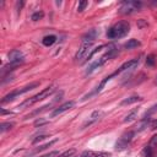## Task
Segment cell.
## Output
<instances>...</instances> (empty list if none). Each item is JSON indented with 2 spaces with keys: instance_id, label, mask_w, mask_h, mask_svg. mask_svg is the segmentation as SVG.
<instances>
[{
  "instance_id": "4",
  "label": "cell",
  "mask_w": 157,
  "mask_h": 157,
  "mask_svg": "<svg viewBox=\"0 0 157 157\" xmlns=\"http://www.w3.org/2000/svg\"><path fill=\"white\" fill-rule=\"evenodd\" d=\"M37 86H39V82H32V83H29V85H27V86H25V87H22V88H20V90H15V91L7 93L6 96H4L2 99H1V103L5 104V103H7V102H11V101H13L16 97H18V96H21V94H23V93H26V92H28V91L36 88Z\"/></svg>"
},
{
  "instance_id": "23",
  "label": "cell",
  "mask_w": 157,
  "mask_h": 157,
  "mask_svg": "<svg viewBox=\"0 0 157 157\" xmlns=\"http://www.w3.org/2000/svg\"><path fill=\"white\" fill-rule=\"evenodd\" d=\"M104 47H105V45H99V47H97L96 49H93V50L91 52V54H90V55L87 56V59H86V60H90V59H91V58H92V56H93L94 54H97L98 52H101V50H102V49H103Z\"/></svg>"
},
{
  "instance_id": "1",
  "label": "cell",
  "mask_w": 157,
  "mask_h": 157,
  "mask_svg": "<svg viewBox=\"0 0 157 157\" xmlns=\"http://www.w3.org/2000/svg\"><path fill=\"white\" fill-rule=\"evenodd\" d=\"M130 32V23L128 21H119L107 31L108 39H119Z\"/></svg>"
},
{
  "instance_id": "16",
  "label": "cell",
  "mask_w": 157,
  "mask_h": 157,
  "mask_svg": "<svg viewBox=\"0 0 157 157\" xmlns=\"http://www.w3.org/2000/svg\"><path fill=\"white\" fill-rule=\"evenodd\" d=\"M140 42L137 40V39H129L125 44H124V48L125 49H134V48H137V47H140Z\"/></svg>"
},
{
  "instance_id": "17",
  "label": "cell",
  "mask_w": 157,
  "mask_h": 157,
  "mask_svg": "<svg viewBox=\"0 0 157 157\" xmlns=\"http://www.w3.org/2000/svg\"><path fill=\"white\" fill-rule=\"evenodd\" d=\"M136 117H137V109H132V110H130V112L125 115L124 123H130V121H132Z\"/></svg>"
},
{
  "instance_id": "11",
  "label": "cell",
  "mask_w": 157,
  "mask_h": 157,
  "mask_svg": "<svg viewBox=\"0 0 157 157\" xmlns=\"http://www.w3.org/2000/svg\"><path fill=\"white\" fill-rule=\"evenodd\" d=\"M74 107H75V101H69V102H65V103L60 104L58 108H55V109L52 112L50 117H52V118L58 117V115L63 114L64 112H66V110H69V109H71V108H74Z\"/></svg>"
},
{
  "instance_id": "7",
  "label": "cell",
  "mask_w": 157,
  "mask_h": 157,
  "mask_svg": "<svg viewBox=\"0 0 157 157\" xmlns=\"http://www.w3.org/2000/svg\"><path fill=\"white\" fill-rule=\"evenodd\" d=\"M157 152V135H153L148 142V145H146L141 152L142 157H155Z\"/></svg>"
},
{
  "instance_id": "18",
  "label": "cell",
  "mask_w": 157,
  "mask_h": 157,
  "mask_svg": "<svg viewBox=\"0 0 157 157\" xmlns=\"http://www.w3.org/2000/svg\"><path fill=\"white\" fill-rule=\"evenodd\" d=\"M56 142V140H53V141H49L48 144H45V145H43V146H39L37 150H34L33 151V153H37V152H40V151H43V150H45V148H48V147H50L52 145H54Z\"/></svg>"
},
{
  "instance_id": "14",
  "label": "cell",
  "mask_w": 157,
  "mask_h": 157,
  "mask_svg": "<svg viewBox=\"0 0 157 157\" xmlns=\"http://www.w3.org/2000/svg\"><path fill=\"white\" fill-rule=\"evenodd\" d=\"M139 101H142V98L140 96H131L129 98H125L120 102V105H129V104H132V103H136Z\"/></svg>"
},
{
  "instance_id": "9",
  "label": "cell",
  "mask_w": 157,
  "mask_h": 157,
  "mask_svg": "<svg viewBox=\"0 0 157 157\" xmlns=\"http://www.w3.org/2000/svg\"><path fill=\"white\" fill-rule=\"evenodd\" d=\"M9 61H10V65L17 67L18 65H21L23 61H25V56L22 54L21 50H17V49H13L9 53Z\"/></svg>"
},
{
  "instance_id": "21",
  "label": "cell",
  "mask_w": 157,
  "mask_h": 157,
  "mask_svg": "<svg viewBox=\"0 0 157 157\" xmlns=\"http://www.w3.org/2000/svg\"><path fill=\"white\" fill-rule=\"evenodd\" d=\"M75 152H76V150H75V148H71V150H67V151L60 153L58 157H71V156L75 155Z\"/></svg>"
},
{
  "instance_id": "2",
  "label": "cell",
  "mask_w": 157,
  "mask_h": 157,
  "mask_svg": "<svg viewBox=\"0 0 157 157\" xmlns=\"http://www.w3.org/2000/svg\"><path fill=\"white\" fill-rule=\"evenodd\" d=\"M54 92H55V87H54V86H49V87H47V88L42 90L39 93H37V94L32 96L31 98L26 99L25 102H22V103L18 105V108L31 107V105H33L34 103H37V102H39V101H43L44 98H48V97H49V96H52Z\"/></svg>"
},
{
  "instance_id": "27",
  "label": "cell",
  "mask_w": 157,
  "mask_h": 157,
  "mask_svg": "<svg viewBox=\"0 0 157 157\" xmlns=\"http://www.w3.org/2000/svg\"><path fill=\"white\" fill-rule=\"evenodd\" d=\"M48 121L47 120H42V119H37L36 121H34V126H42V125H44V124H47Z\"/></svg>"
},
{
  "instance_id": "15",
  "label": "cell",
  "mask_w": 157,
  "mask_h": 157,
  "mask_svg": "<svg viewBox=\"0 0 157 157\" xmlns=\"http://www.w3.org/2000/svg\"><path fill=\"white\" fill-rule=\"evenodd\" d=\"M55 42H56V37H55L54 34L45 36V37L42 39V43H43V45H45V47H50V45H53Z\"/></svg>"
},
{
  "instance_id": "5",
  "label": "cell",
  "mask_w": 157,
  "mask_h": 157,
  "mask_svg": "<svg viewBox=\"0 0 157 157\" xmlns=\"http://www.w3.org/2000/svg\"><path fill=\"white\" fill-rule=\"evenodd\" d=\"M142 7L141 1H124L121 6L119 7V13L123 15H130L135 11H139Z\"/></svg>"
},
{
  "instance_id": "12",
  "label": "cell",
  "mask_w": 157,
  "mask_h": 157,
  "mask_svg": "<svg viewBox=\"0 0 157 157\" xmlns=\"http://www.w3.org/2000/svg\"><path fill=\"white\" fill-rule=\"evenodd\" d=\"M112 155L109 152L104 151H92V150H85L80 157H110Z\"/></svg>"
},
{
  "instance_id": "3",
  "label": "cell",
  "mask_w": 157,
  "mask_h": 157,
  "mask_svg": "<svg viewBox=\"0 0 157 157\" xmlns=\"http://www.w3.org/2000/svg\"><path fill=\"white\" fill-rule=\"evenodd\" d=\"M118 54V50L115 49V47H112V49H109L103 56H101L99 59H97L96 61H93L88 67H87V70H86V75H90V74H92L94 70H97L98 67H101L103 64H105L109 59H112V58H114L115 55Z\"/></svg>"
},
{
  "instance_id": "26",
  "label": "cell",
  "mask_w": 157,
  "mask_h": 157,
  "mask_svg": "<svg viewBox=\"0 0 157 157\" xmlns=\"http://www.w3.org/2000/svg\"><path fill=\"white\" fill-rule=\"evenodd\" d=\"M60 153L58 151H53V152H49L47 155H43V156H39V157H58Z\"/></svg>"
},
{
  "instance_id": "13",
  "label": "cell",
  "mask_w": 157,
  "mask_h": 157,
  "mask_svg": "<svg viewBox=\"0 0 157 157\" xmlns=\"http://www.w3.org/2000/svg\"><path fill=\"white\" fill-rule=\"evenodd\" d=\"M101 115H102V112L101 110H94L92 114H91V117H90V119L85 123V125L83 126H87V125H91V124H93L94 121H97L99 118H101Z\"/></svg>"
},
{
  "instance_id": "28",
  "label": "cell",
  "mask_w": 157,
  "mask_h": 157,
  "mask_svg": "<svg viewBox=\"0 0 157 157\" xmlns=\"http://www.w3.org/2000/svg\"><path fill=\"white\" fill-rule=\"evenodd\" d=\"M150 129L151 130H155V129H157V119H155V120H151V123H150Z\"/></svg>"
},
{
  "instance_id": "22",
  "label": "cell",
  "mask_w": 157,
  "mask_h": 157,
  "mask_svg": "<svg viewBox=\"0 0 157 157\" xmlns=\"http://www.w3.org/2000/svg\"><path fill=\"white\" fill-rule=\"evenodd\" d=\"M43 16H44V12L43 11H37V12H34L33 15H32V21H38V20H40V18H43Z\"/></svg>"
},
{
  "instance_id": "30",
  "label": "cell",
  "mask_w": 157,
  "mask_h": 157,
  "mask_svg": "<svg viewBox=\"0 0 157 157\" xmlns=\"http://www.w3.org/2000/svg\"><path fill=\"white\" fill-rule=\"evenodd\" d=\"M156 83H157V80H156Z\"/></svg>"
},
{
  "instance_id": "25",
  "label": "cell",
  "mask_w": 157,
  "mask_h": 157,
  "mask_svg": "<svg viewBox=\"0 0 157 157\" xmlns=\"http://www.w3.org/2000/svg\"><path fill=\"white\" fill-rule=\"evenodd\" d=\"M47 137H48V135H38L36 139H33L32 144H33V145H36L37 142H39V141H42V140H44V139H47Z\"/></svg>"
},
{
  "instance_id": "8",
  "label": "cell",
  "mask_w": 157,
  "mask_h": 157,
  "mask_svg": "<svg viewBox=\"0 0 157 157\" xmlns=\"http://www.w3.org/2000/svg\"><path fill=\"white\" fill-rule=\"evenodd\" d=\"M93 43H94V42H92V40H88V39L82 38L81 45H80V48H78V50H77V53H76V55H75V60H76V61H81V60L85 58V55L87 54V52L91 49V47L93 45Z\"/></svg>"
},
{
  "instance_id": "24",
  "label": "cell",
  "mask_w": 157,
  "mask_h": 157,
  "mask_svg": "<svg viewBox=\"0 0 157 157\" xmlns=\"http://www.w3.org/2000/svg\"><path fill=\"white\" fill-rule=\"evenodd\" d=\"M87 4H88V2H87L86 0H82V1H80V2H78V7H77V11H78V12L83 11V10H85V7L87 6Z\"/></svg>"
},
{
  "instance_id": "20",
  "label": "cell",
  "mask_w": 157,
  "mask_h": 157,
  "mask_svg": "<svg viewBox=\"0 0 157 157\" xmlns=\"http://www.w3.org/2000/svg\"><path fill=\"white\" fill-rule=\"evenodd\" d=\"M13 125H15L13 123H2V124L0 125V131H1V132H5L6 130H10Z\"/></svg>"
},
{
  "instance_id": "29",
  "label": "cell",
  "mask_w": 157,
  "mask_h": 157,
  "mask_svg": "<svg viewBox=\"0 0 157 157\" xmlns=\"http://www.w3.org/2000/svg\"><path fill=\"white\" fill-rule=\"evenodd\" d=\"M23 5H25V2H23V1H17V2H16V9H17V11H18V12L21 11V9H22V6H23Z\"/></svg>"
},
{
  "instance_id": "10",
  "label": "cell",
  "mask_w": 157,
  "mask_h": 157,
  "mask_svg": "<svg viewBox=\"0 0 157 157\" xmlns=\"http://www.w3.org/2000/svg\"><path fill=\"white\" fill-rule=\"evenodd\" d=\"M139 59L136 58V59H131V60H129V61H126V63H124L117 71H114L113 74H110L109 75V78L112 80V77H114V76H117V75H119V74H121V72H124V71H126V70H131V69H135V66H137V64H139Z\"/></svg>"
},
{
  "instance_id": "19",
  "label": "cell",
  "mask_w": 157,
  "mask_h": 157,
  "mask_svg": "<svg viewBox=\"0 0 157 157\" xmlns=\"http://www.w3.org/2000/svg\"><path fill=\"white\" fill-rule=\"evenodd\" d=\"M156 60H157V58H156V55H153V54H151V55H148V56L146 58V64H147L148 66H153V65L156 64Z\"/></svg>"
},
{
  "instance_id": "6",
  "label": "cell",
  "mask_w": 157,
  "mask_h": 157,
  "mask_svg": "<svg viewBox=\"0 0 157 157\" xmlns=\"http://www.w3.org/2000/svg\"><path fill=\"white\" fill-rule=\"evenodd\" d=\"M134 131L132 130H129V131H125L120 137H119V140L117 141V144H115V148L117 150H124V148H126L128 146H129V144L131 142V140H132V137H134Z\"/></svg>"
}]
</instances>
